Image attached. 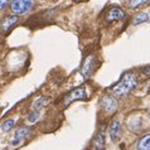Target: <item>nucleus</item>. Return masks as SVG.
I'll return each mask as SVG.
<instances>
[{"mask_svg": "<svg viewBox=\"0 0 150 150\" xmlns=\"http://www.w3.org/2000/svg\"><path fill=\"white\" fill-rule=\"evenodd\" d=\"M136 77L134 73H125L122 78L120 80V82H117L116 85L112 87V92L116 96H125L127 93H130L132 90L136 87Z\"/></svg>", "mask_w": 150, "mask_h": 150, "instance_id": "obj_1", "label": "nucleus"}, {"mask_svg": "<svg viewBox=\"0 0 150 150\" xmlns=\"http://www.w3.org/2000/svg\"><path fill=\"white\" fill-rule=\"evenodd\" d=\"M86 98H87V93H86L85 87H78V88L72 90L69 93H67L63 97V105L68 106L72 102L77 101V100H86Z\"/></svg>", "mask_w": 150, "mask_h": 150, "instance_id": "obj_2", "label": "nucleus"}, {"mask_svg": "<svg viewBox=\"0 0 150 150\" xmlns=\"http://www.w3.org/2000/svg\"><path fill=\"white\" fill-rule=\"evenodd\" d=\"M33 1H27V0H18V1H11L10 8L14 14H24L30 9Z\"/></svg>", "mask_w": 150, "mask_h": 150, "instance_id": "obj_3", "label": "nucleus"}, {"mask_svg": "<svg viewBox=\"0 0 150 150\" xmlns=\"http://www.w3.org/2000/svg\"><path fill=\"white\" fill-rule=\"evenodd\" d=\"M96 64H97V62H96V58L95 56H88L86 58L85 63L82 66V74L85 78H90L91 74L93 73V71L96 69Z\"/></svg>", "mask_w": 150, "mask_h": 150, "instance_id": "obj_4", "label": "nucleus"}, {"mask_svg": "<svg viewBox=\"0 0 150 150\" xmlns=\"http://www.w3.org/2000/svg\"><path fill=\"white\" fill-rule=\"evenodd\" d=\"M101 106L103 107V110L109 114H112L115 112L116 109H117V102H116L115 98H112L111 96H103L101 100Z\"/></svg>", "mask_w": 150, "mask_h": 150, "instance_id": "obj_5", "label": "nucleus"}, {"mask_svg": "<svg viewBox=\"0 0 150 150\" xmlns=\"http://www.w3.org/2000/svg\"><path fill=\"white\" fill-rule=\"evenodd\" d=\"M125 16V13L120 9V8H116V6H112L111 9L107 11V14H106V22L107 23H114L116 22V20H120V19H122Z\"/></svg>", "mask_w": 150, "mask_h": 150, "instance_id": "obj_6", "label": "nucleus"}, {"mask_svg": "<svg viewBox=\"0 0 150 150\" xmlns=\"http://www.w3.org/2000/svg\"><path fill=\"white\" fill-rule=\"evenodd\" d=\"M29 134H30V130H29V129H27V127H20V129H18V130L15 131L14 140L11 141V144H13V145H16V144L19 143V140L24 139V137H28Z\"/></svg>", "mask_w": 150, "mask_h": 150, "instance_id": "obj_7", "label": "nucleus"}, {"mask_svg": "<svg viewBox=\"0 0 150 150\" xmlns=\"http://www.w3.org/2000/svg\"><path fill=\"white\" fill-rule=\"evenodd\" d=\"M18 23V16L13 15V16H8L6 19H4V22L1 23V29L3 32H8L9 29H11V27L15 25Z\"/></svg>", "mask_w": 150, "mask_h": 150, "instance_id": "obj_8", "label": "nucleus"}, {"mask_svg": "<svg viewBox=\"0 0 150 150\" xmlns=\"http://www.w3.org/2000/svg\"><path fill=\"white\" fill-rule=\"evenodd\" d=\"M120 131H121L120 130V122L119 121H112L111 126H110V136H111L112 141H116L119 139Z\"/></svg>", "mask_w": 150, "mask_h": 150, "instance_id": "obj_9", "label": "nucleus"}, {"mask_svg": "<svg viewBox=\"0 0 150 150\" xmlns=\"http://www.w3.org/2000/svg\"><path fill=\"white\" fill-rule=\"evenodd\" d=\"M103 137H105V127L101 129L100 134L96 136V139L93 140V148L96 150H101L103 148Z\"/></svg>", "mask_w": 150, "mask_h": 150, "instance_id": "obj_10", "label": "nucleus"}, {"mask_svg": "<svg viewBox=\"0 0 150 150\" xmlns=\"http://www.w3.org/2000/svg\"><path fill=\"white\" fill-rule=\"evenodd\" d=\"M137 150H150V134L140 139L139 144H137Z\"/></svg>", "mask_w": 150, "mask_h": 150, "instance_id": "obj_11", "label": "nucleus"}, {"mask_svg": "<svg viewBox=\"0 0 150 150\" xmlns=\"http://www.w3.org/2000/svg\"><path fill=\"white\" fill-rule=\"evenodd\" d=\"M149 20V15L146 13H140L134 16V19H132V24L134 25H137V24L140 23H144V22H148Z\"/></svg>", "mask_w": 150, "mask_h": 150, "instance_id": "obj_12", "label": "nucleus"}, {"mask_svg": "<svg viewBox=\"0 0 150 150\" xmlns=\"http://www.w3.org/2000/svg\"><path fill=\"white\" fill-rule=\"evenodd\" d=\"M129 8H131V9H136V8H139L141 5H145V4H149V1H143V0H130V1L126 3Z\"/></svg>", "mask_w": 150, "mask_h": 150, "instance_id": "obj_13", "label": "nucleus"}, {"mask_svg": "<svg viewBox=\"0 0 150 150\" xmlns=\"http://www.w3.org/2000/svg\"><path fill=\"white\" fill-rule=\"evenodd\" d=\"M14 124H15V121H14L13 119H9V120H6V121H4V122H3V125H1V129H3V131H4V132L9 131L10 129L14 126Z\"/></svg>", "mask_w": 150, "mask_h": 150, "instance_id": "obj_14", "label": "nucleus"}, {"mask_svg": "<svg viewBox=\"0 0 150 150\" xmlns=\"http://www.w3.org/2000/svg\"><path fill=\"white\" fill-rule=\"evenodd\" d=\"M143 72H144L145 74H146V76H149V77H150V66H149V67H145Z\"/></svg>", "mask_w": 150, "mask_h": 150, "instance_id": "obj_15", "label": "nucleus"}, {"mask_svg": "<svg viewBox=\"0 0 150 150\" xmlns=\"http://www.w3.org/2000/svg\"><path fill=\"white\" fill-rule=\"evenodd\" d=\"M6 4H8L6 1H1V9H4V6H5Z\"/></svg>", "mask_w": 150, "mask_h": 150, "instance_id": "obj_16", "label": "nucleus"}, {"mask_svg": "<svg viewBox=\"0 0 150 150\" xmlns=\"http://www.w3.org/2000/svg\"><path fill=\"white\" fill-rule=\"evenodd\" d=\"M149 116H150V112H149Z\"/></svg>", "mask_w": 150, "mask_h": 150, "instance_id": "obj_17", "label": "nucleus"}]
</instances>
